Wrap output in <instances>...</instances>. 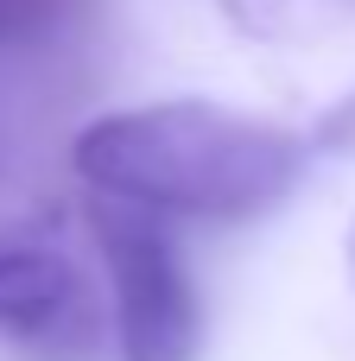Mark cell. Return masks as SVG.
Listing matches in <instances>:
<instances>
[{"instance_id": "1", "label": "cell", "mask_w": 355, "mask_h": 361, "mask_svg": "<svg viewBox=\"0 0 355 361\" xmlns=\"http://www.w3.org/2000/svg\"><path fill=\"white\" fill-rule=\"evenodd\" d=\"M305 159H311L305 133L203 95L114 108L70 140V171L89 184V197H114L146 216H184V222L273 216L299 190Z\"/></svg>"}, {"instance_id": "2", "label": "cell", "mask_w": 355, "mask_h": 361, "mask_svg": "<svg viewBox=\"0 0 355 361\" xmlns=\"http://www.w3.org/2000/svg\"><path fill=\"white\" fill-rule=\"evenodd\" d=\"M89 228L108 267L114 292V355L121 361H197L203 355V298L178 254V241L159 228V216L89 197Z\"/></svg>"}, {"instance_id": "3", "label": "cell", "mask_w": 355, "mask_h": 361, "mask_svg": "<svg viewBox=\"0 0 355 361\" xmlns=\"http://www.w3.org/2000/svg\"><path fill=\"white\" fill-rule=\"evenodd\" d=\"M89 336L83 273L57 247H0V343L44 349Z\"/></svg>"}, {"instance_id": "4", "label": "cell", "mask_w": 355, "mask_h": 361, "mask_svg": "<svg viewBox=\"0 0 355 361\" xmlns=\"http://www.w3.org/2000/svg\"><path fill=\"white\" fill-rule=\"evenodd\" d=\"M216 6L248 38H311L324 25L355 19V0H216Z\"/></svg>"}]
</instances>
